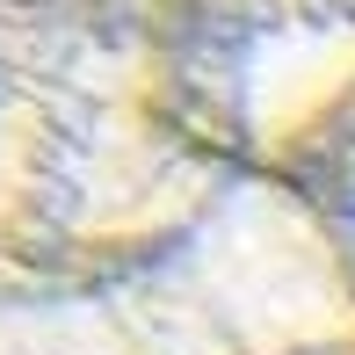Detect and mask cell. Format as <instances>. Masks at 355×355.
I'll list each match as a JSON object with an SVG mask.
<instances>
[{
    "mask_svg": "<svg viewBox=\"0 0 355 355\" xmlns=\"http://www.w3.org/2000/svg\"><path fill=\"white\" fill-rule=\"evenodd\" d=\"M239 174L189 0H0V290L131 268Z\"/></svg>",
    "mask_w": 355,
    "mask_h": 355,
    "instance_id": "cell-1",
    "label": "cell"
},
{
    "mask_svg": "<svg viewBox=\"0 0 355 355\" xmlns=\"http://www.w3.org/2000/svg\"><path fill=\"white\" fill-rule=\"evenodd\" d=\"M0 355H355V268L290 174L247 167L131 268L0 290Z\"/></svg>",
    "mask_w": 355,
    "mask_h": 355,
    "instance_id": "cell-2",
    "label": "cell"
},
{
    "mask_svg": "<svg viewBox=\"0 0 355 355\" xmlns=\"http://www.w3.org/2000/svg\"><path fill=\"white\" fill-rule=\"evenodd\" d=\"M283 174L319 203V218L334 225V239H341V254H348V268H355V94L319 123V138L304 145Z\"/></svg>",
    "mask_w": 355,
    "mask_h": 355,
    "instance_id": "cell-3",
    "label": "cell"
},
{
    "mask_svg": "<svg viewBox=\"0 0 355 355\" xmlns=\"http://www.w3.org/2000/svg\"><path fill=\"white\" fill-rule=\"evenodd\" d=\"M218 37L254 29H312V22H355V0H189Z\"/></svg>",
    "mask_w": 355,
    "mask_h": 355,
    "instance_id": "cell-4",
    "label": "cell"
}]
</instances>
